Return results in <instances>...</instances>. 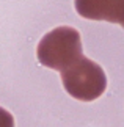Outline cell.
Here are the masks:
<instances>
[{"label": "cell", "instance_id": "6da1fadb", "mask_svg": "<svg viewBox=\"0 0 124 127\" xmlns=\"http://www.w3.org/2000/svg\"><path fill=\"white\" fill-rule=\"evenodd\" d=\"M38 60L42 66L64 71L83 57L80 33L71 27H57L46 33L36 49Z\"/></svg>", "mask_w": 124, "mask_h": 127}, {"label": "cell", "instance_id": "7a4b0ae2", "mask_svg": "<svg viewBox=\"0 0 124 127\" xmlns=\"http://www.w3.org/2000/svg\"><path fill=\"white\" fill-rule=\"evenodd\" d=\"M61 82L69 96L83 102L99 99L107 88L104 69L86 57H82L68 69L61 71Z\"/></svg>", "mask_w": 124, "mask_h": 127}, {"label": "cell", "instance_id": "3957f363", "mask_svg": "<svg viewBox=\"0 0 124 127\" xmlns=\"http://www.w3.org/2000/svg\"><path fill=\"white\" fill-rule=\"evenodd\" d=\"M79 16L124 27V0H74Z\"/></svg>", "mask_w": 124, "mask_h": 127}, {"label": "cell", "instance_id": "277c9868", "mask_svg": "<svg viewBox=\"0 0 124 127\" xmlns=\"http://www.w3.org/2000/svg\"><path fill=\"white\" fill-rule=\"evenodd\" d=\"M0 127H14V118L8 110L0 107Z\"/></svg>", "mask_w": 124, "mask_h": 127}]
</instances>
